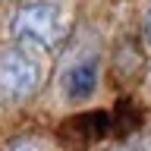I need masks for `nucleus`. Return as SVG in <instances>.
<instances>
[{"label": "nucleus", "mask_w": 151, "mask_h": 151, "mask_svg": "<svg viewBox=\"0 0 151 151\" xmlns=\"http://www.w3.org/2000/svg\"><path fill=\"white\" fill-rule=\"evenodd\" d=\"M13 35L22 47H54L63 38V19L54 3H25L13 16Z\"/></svg>", "instance_id": "f257e3e1"}, {"label": "nucleus", "mask_w": 151, "mask_h": 151, "mask_svg": "<svg viewBox=\"0 0 151 151\" xmlns=\"http://www.w3.org/2000/svg\"><path fill=\"white\" fill-rule=\"evenodd\" d=\"M41 63L28 54V47H13L0 54V94L6 101H28L41 88Z\"/></svg>", "instance_id": "f03ea898"}, {"label": "nucleus", "mask_w": 151, "mask_h": 151, "mask_svg": "<svg viewBox=\"0 0 151 151\" xmlns=\"http://www.w3.org/2000/svg\"><path fill=\"white\" fill-rule=\"evenodd\" d=\"M98 76H101V66H98V57H85V60H76L63 76V94L69 101H85L91 98L94 88H98Z\"/></svg>", "instance_id": "7ed1b4c3"}, {"label": "nucleus", "mask_w": 151, "mask_h": 151, "mask_svg": "<svg viewBox=\"0 0 151 151\" xmlns=\"http://www.w3.org/2000/svg\"><path fill=\"white\" fill-rule=\"evenodd\" d=\"M9 151H47V148H44L38 139H25V142H16Z\"/></svg>", "instance_id": "20e7f679"}, {"label": "nucleus", "mask_w": 151, "mask_h": 151, "mask_svg": "<svg viewBox=\"0 0 151 151\" xmlns=\"http://www.w3.org/2000/svg\"><path fill=\"white\" fill-rule=\"evenodd\" d=\"M145 38L151 41V9H148V16H145Z\"/></svg>", "instance_id": "39448f33"}]
</instances>
